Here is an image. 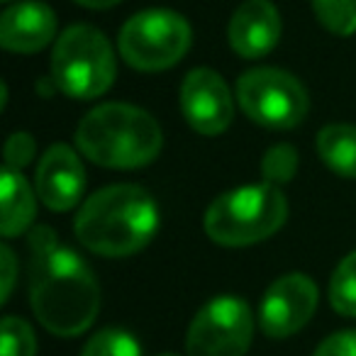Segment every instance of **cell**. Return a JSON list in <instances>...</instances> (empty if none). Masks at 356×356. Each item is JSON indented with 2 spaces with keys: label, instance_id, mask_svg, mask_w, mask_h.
Segmentation results:
<instances>
[{
  "label": "cell",
  "instance_id": "cell-1",
  "mask_svg": "<svg viewBox=\"0 0 356 356\" xmlns=\"http://www.w3.org/2000/svg\"><path fill=\"white\" fill-rule=\"evenodd\" d=\"M30 302L40 325L59 337L86 332L100 310L93 271L47 225L30 234Z\"/></svg>",
  "mask_w": 356,
  "mask_h": 356
},
{
  "label": "cell",
  "instance_id": "cell-2",
  "mask_svg": "<svg viewBox=\"0 0 356 356\" xmlns=\"http://www.w3.org/2000/svg\"><path fill=\"white\" fill-rule=\"evenodd\" d=\"M74 229L79 242L98 257H132L156 234L159 208L139 186H108L81 205Z\"/></svg>",
  "mask_w": 356,
  "mask_h": 356
},
{
  "label": "cell",
  "instance_id": "cell-3",
  "mask_svg": "<svg viewBox=\"0 0 356 356\" xmlns=\"http://www.w3.org/2000/svg\"><path fill=\"white\" fill-rule=\"evenodd\" d=\"M81 154L105 168H139L161 152V127L142 108L105 103L90 110L76 129Z\"/></svg>",
  "mask_w": 356,
  "mask_h": 356
},
{
  "label": "cell",
  "instance_id": "cell-4",
  "mask_svg": "<svg viewBox=\"0 0 356 356\" xmlns=\"http://www.w3.org/2000/svg\"><path fill=\"white\" fill-rule=\"evenodd\" d=\"M286 218L288 200L278 186H244L227 191L210 203L205 213V232L222 247H249L276 234Z\"/></svg>",
  "mask_w": 356,
  "mask_h": 356
},
{
  "label": "cell",
  "instance_id": "cell-5",
  "mask_svg": "<svg viewBox=\"0 0 356 356\" xmlns=\"http://www.w3.org/2000/svg\"><path fill=\"white\" fill-rule=\"evenodd\" d=\"M51 79L74 100H93L115 81V51L108 37L90 25H74L56 40Z\"/></svg>",
  "mask_w": 356,
  "mask_h": 356
},
{
  "label": "cell",
  "instance_id": "cell-6",
  "mask_svg": "<svg viewBox=\"0 0 356 356\" xmlns=\"http://www.w3.org/2000/svg\"><path fill=\"white\" fill-rule=\"evenodd\" d=\"M191 25L171 10H144L129 17L120 32V54L137 71L176 66L191 49Z\"/></svg>",
  "mask_w": 356,
  "mask_h": 356
},
{
  "label": "cell",
  "instance_id": "cell-7",
  "mask_svg": "<svg viewBox=\"0 0 356 356\" xmlns=\"http://www.w3.org/2000/svg\"><path fill=\"white\" fill-rule=\"evenodd\" d=\"M244 115L266 129H293L305 120L310 98L300 81L281 69H252L237 81Z\"/></svg>",
  "mask_w": 356,
  "mask_h": 356
},
{
  "label": "cell",
  "instance_id": "cell-8",
  "mask_svg": "<svg viewBox=\"0 0 356 356\" xmlns=\"http://www.w3.org/2000/svg\"><path fill=\"white\" fill-rule=\"evenodd\" d=\"M254 334L252 310L242 298L222 296L198 310L188 327V356H244Z\"/></svg>",
  "mask_w": 356,
  "mask_h": 356
},
{
  "label": "cell",
  "instance_id": "cell-9",
  "mask_svg": "<svg viewBox=\"0 0 356 356\" xmlns=\"http://www.w3.org/2000/svg\"><path fill=\"white\" fill-rule=\"evenodd\" d=\"M317 307V286L305 273H286L268 286L259 307V325L271 339L300 332Z\"/></svg>",
  "mask_w": 356,
  "mask_h": 356
},
{
  "label": "cell",
  "instance_id": "cell-10",
  "mask_svg": "<svg viewBox=\"0 0 356 356\" xmlns=\"http://www.w3.org/2000/svg\"><path fill=\"white\" fill-rule=\"evenodd\" d=\"M181 110L195 132L215 137L232 124V93L218 71L193 69L181 86Z\"/></svg>",
  "mask_w": 356,
  "mask_h": 356
},
{
  "label": "cell",
  "instance_id": "cell-11",
  "mask_svg": "<svg viewBox=\"0 0 356 356\" xmlns=\"http://www.w3.org/2000/svg\"><path fill=\"white\" fill-rule=\"evenodd\" d=\"M86 188V171L79 154L66 144H54L40 159L35 173V193L54 213L76 208Z\"/></svg>",
  "mask_w": 356,
  "mask_h": 356
},
{
  "label": "cell",
  "instance_id": "cell-12",
  "mask_svg": "<svg viewBox=\"0 0 356 356\" xmlns=\"http://www.w3.org/2000/svg\"><path fill=\"white\" fill-rule=\"evenodd\" d=\"M229 47L242 59H261L281 37V17L268 0H244L227 27Z\"/></svg>",
  "mask_w": 356,
  "mask_h": 356
},
{
  "label": "cell",
  "instance_id": "cell-13",
  "mask_svg": "<svg viewBox=\"0 0 356 356\" xmlns=\"http://www.w3.org/2000/svg\"><path fill=\"white\" fill-rule=\"evenodd\" d=\"M56 35V15L47 3L22 0L0 17V44L15 54H35Z\"/></svg>",
  "mask_w": 356,
  "mask_h": 356
},
{
  "label": "cell",
  "instance_id": "cell-14",
  "mask_svg": "<svg viewBox=\"0 0 356 356\" xmlns=\"http://www.w3.org/2000/svg\"><path fill=\"white\" fill-rule=\"evenodd\" d=\"M35 191L15 168H3L0 178V229L3 237H17L35 222Z\"/></svg>",
  "mask_w": 356,
  "mask_h": 356
},
{
  "label": "cell",
  "instance_id": "cell-15",
  "mask_svg": "<svg viewBox=\"0 0 356 356\" xmlns=\"http://www.w3.org/2000/svg\"><path fill=\"white\" fill-rule=\"evenodd\" d=\"M317 152L327 168L344 178H356V127L327 124L317 134Z\"/></svg>",
  "mask_w": 356,
  "mask_h": 356
},
{
  "label": "cell",
  "instance_id": "cell-16",
  "mask_svg": "<svg viewBox=\"0 0 356 356\" xmlns=\"http://www.w3.org/2000/svg\"><path fill=\"white\" fill-rule=\"evenodd\" d=\"M330 302L339 315L356 317V252L341 259L332 273Z\"/></svg>",
  "mask_w": 356,
  "mask_h": 356
},
{
  "label": "cell",
  "instance_id": "cell-17",
  "mask_svg": "<svg viewBox=\"0 0 356 356\" xmlns=\"http://www.w3.org/2000/svg\"><path fill=\"white\" fill-rule=\"evenodd\" d=\"M317 20L337 37L356 32V0H310Z\"/></svg>",
  "mask_w": 356,
  "mask_h": 356
},
{
  "label": "cell",
  "instance_id": "cell-18",
  "mask_svg": "<svg viewBox=\"0 0 356 356\" xmlns=\"http://www.w3.org/2000/svg\"><path fill=\"white\" fill-rule=\"evenodd\" d=\"M81 356H142V346L127 330L105 327L90 337Z\"/></svg>",
  "mask_w": 356,
  "mask_h": 356
},
{
  "label": "cell",
  "instance_id": "cell-19",
  "mask_svg": "<svg viewBox=\"0 0 356 356\" xmlns=\"http://www.w3.org/2000/svg\"><path fill=\"white\" fill-rule=\"evenodd\" d=\"M37 339L32 327L20 317L3 320V339H0V356H35Z\"/></svg>",
  "mask_w": 356,
  "mask_h": 356
},
{
  "label": "cell",
  "instance_id": "cell-20",
  "mask_svg": "<svg viewBox=\"0 0 356 356\" xmlns=\"http://www.w3.org/2000/svg\"><path fill=\"white\" fill-rule=\"evenodd\" d=\"M296 168H298V154L291 144H276V147H271L261 161L264 178L271 186L291 181L296 176Z\"/></svg>",
  "mask_w": 356,
  "mask_h": 356
},
{
  "label": "cell",
  "instance_id": "cell-21",
  "mask_svg": "<svg viewBox=\"0 0 356 356\" xmlns=\"http://www.w3.org/2000/svg\"><path fill=\"white\" fill-rule=\"evenodd\" d=\"M35 159V139L27 132H15L6 144V166L20 171Z\"/></svg>",
  "mask_w": 356,
  "mask_h": 356
},
{
  "label": "cell",
  "instance_id": "cell-22",
  "mask_svg": "<svg viewBox=\"0 0 356 356\" xmlns=\"http://www.w3.org/2000/svg\"><path fill=\"white\" fill-rule=\"evenodd\" d=\"M315 356H356V330H341L330 334L317 346Z\"/></svg>",
  "mask_w": 356,
  "mask_h": 356
},
{
  "label": "cell",
  "instance_id": "cell-23",
  "mask_svg": "<svg viewBox=\"0 0 356 356\" xmlns=\"http://www.w3.org/2000/svg\"><path fill=\"white\" fill-rule=\"evenodd\" d=\"M0 266H3V302H8L15 286V273H17V261L10 247H0Z\"/></svg>",
  "mask_w": 356,
  "mask_h": 356
},
{
  "label": "cell",
  "instance_id": "cell-24",
  "mask_svg": "<svg viewBox=\"0 0 356 356\" xmlns=\"http://www.w3.org/2000/svg\"><path fill=\"white\" fill-rule=\"evenodd\" d=\"M74 3H79V6H83V8H90V10H108V8L118 6L120 0H74Z\"/></svg>",
  "mask_w": 356,
  "mask_h": 356
},
{
  "label": "cell",
  "instance_id": "cell-25",
  "mask_svg": "<svg viewBox=\"0 0 356 356\" xmlns=\"http://www.w3.org/2000/svg\"><path fill=\"white\" fill-rule=\"evenodd\" d=\"M161 356H176V354H161Z\"/></svg>",
  "mask_w": 356,
  "mask_h": 356
},
{
  "label": "cell",
  "instance_id": "cell-26",
  "mask_svg": "<svg viewBox=\"0 0 356 356\" xmlns=\"http://www.w3.org/2000/svg\"><path fill=\"white\" fill-rule=\"evenodd\" d=\"M6 3H10V0H6Z\"/></svg>",
  "mask_w": 356,
  "mask_h": 356
}]
</instances>
